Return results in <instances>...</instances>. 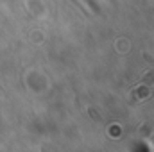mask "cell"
Listing matches in <instances>:
<instances>
[{
	"instance_id": "obj_1",
	"label": "cell",
	"mask_w": 154,
	"mask_h": 152,
	"mask_svg": "<svg viewBox=\"0 0 154 152\" xmlns=\"http://www.w3.org/2000/svg\"><path fill=\"white\" fill-rule=\"evenodd\" d=\"M151 93H152V90H151L149 86H138V88H134V90L131 91V95H129V102H131V104L143 102V100H147V99L151 97Z\"/></svg>"
},
{
	"instance_id": "obj_2",
	"label": "cell",
	"mask_w": 154,
	"mask_h": 152,
	"mask_svg": "<svg viewBox=\"0 0 154 152\" xmlns=\"http://www.w3.org/2000/svg\"><path fill=\"white\" fill-rule=\"evenodd\" d=\"M142 81H143V82H149V84H152V82H154V72H149V74H145Z\"/></svg>"
}]
</instances>
